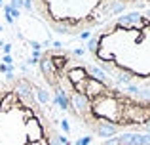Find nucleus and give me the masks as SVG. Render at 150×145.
Here are the masks:
<instances>
[{
    "label": "nucleus",
    "mask_w": 150,
    "mask_h": 145,
    "mask_svg": "<svg viewBox=\"0 0 150 145\" xmlns=\"http://www.w3.org/2000/svg\"><path fill=\"white\" fill-rule=\"evenodd\" d=\"M38 76L59 111L93 138L150 134V99L114 84L88 57L46 48L38 56Z\"/></svg>",
    "instance_id": "1"
},
{
    "label": "nucleus",
    "mask_w": 150,
    "mask_h": 145,
    "mask_svg": "<svg viewBox=\"0 0 150 145\" xmlns=\"http://www.w3.org/2000/svg\"><path fill=\"white\" fill-rule=\"evenodd\" d=\"M88 59L114 84L150 99V10L125 11L88 38Z\"/></svg>",
    "instance_id": "2"
},
{
    "label": "nucleus",
    "mask_w": 150,
    "mask_h": 145,
    "mask_svg": "<svg viewBox=\"0 0 150 145\" xmlns=\"http://www.w3.org/2000/svg\"><path fill=\"white\" fill-rule=\"evenodd\" d=\"M0 145H70L42 80L29 74L0 78Z\"/></svg>",
    "instance_id": "3"
},
{
    "label": "nucleus",
    "mask_w": 150,
    "mask_h": 145,
    "mask_svg": "<svg viewBox=\"0 0 150 145\" xmlns=\"http://www.w3.org/2000/svg\"><path fill=\"white\" fill-rule=\"evenodd\" d=\"M42 21L57 34L78 36L95 33L125 14V0H33Z\"/></svg>",
    "instance_id": "4"
},
{
    "label": "nucleus",
    "mask_w": 150,
    "mask_h": 145,
    "mask_svg": "<svg viewBox=\"0 0 150 145\" xmlns=\"http://www.w3.org/2000/svg\"><path fill=\"white\" fill-rule=\"evenodd\" d=\"M88 145H150V134H124L108 139H99Z\"/></svg>",
    "instance_id": "5"
},
{
    "label": "nucleus",
    "mask_w": 150,
    "mask_h": 145,
    "mask_svg": "<svg viewBox=\"0 0 150 145\" xmlns=\"http://www.w3.org/2000/svg\"><path fill=\"white\" fill-rule=\"evenodd\" d=\"M125 10L127 11L150 10V0H125Z\"/></svg>",
    "instance_id": "6"
}]
</instances>
